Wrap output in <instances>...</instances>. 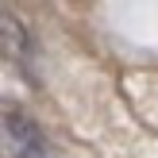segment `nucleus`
<instances>
[{
    "instance_id": "f257e3e1",
    "label": "nucleus",
    "mask_w": 158,
    "mask_h": 158,
    "mask_svg": "<svg viewBox=\"0 0 158 158\" xmlns=\"http://www.w3.org/2000/svg\"><path fill=\"white\" fill-rule=\"evenodd\" d=\"M4 139H8V154L12 158H50V143H46L43 127L31 116H23L19 108L4 112Z\"/></svg>"
}]
</instances>
